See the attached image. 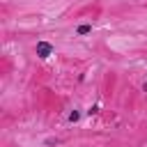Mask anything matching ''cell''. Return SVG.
I'll return each mask as SVG.
<instances>
[{"mask_svg": "<svg viewBox=\"0 0 147 147\" xmlns=\"http://www.w3.org/2000/svg\"><path fill=\"white\" fill-rule=\"evenodd\" d=\"M34 51H37V55H39V57H48V55L53 53V46H51L48 41H39Z\"/></svg>", "mask_w": 147, "mask_h": 147, "instance_id": "1", "label": "cell"}, {"mask_svg": "<svg viewBox=\"0 0 147 147\" xmlns=\"http://www.w3.org/2000/svg\"><path fill=\"white\" fill-rule=\"evenodd\" d=\"M90 32H92V25H87V23L78 28V34H90Z\"/></svg>", "mask_w": 147, "mask_h": 147, "instance_id": "2", "label": "cell"}]
</instances>
